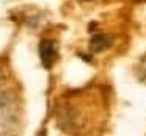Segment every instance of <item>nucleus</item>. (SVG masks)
Returning a JSON list of instances; mask_svg holds the SVG:
<instances>
[{"label":"nucleus","mask_w":146,"mask_h":136,"mask_svg":"<svg viewBox=\"0 0 146 136\" xmlns=\"http://www.w3.org/2000/svg\"><path fill=\"white\" fill-rule=\"evenodd\" d=\"M138 80L141 83H146V60L138 64Z\"/></svg>","instance_id":"obj_4"},{"label":"nucleus","mask_w":146,"mask_h":136,"mask_svg":"<svg viewBox=\"0 0 146 136\" xmlns=\"http://www.w3.org/2000/svg\"><path fill=\"white\" fill-rule=\"evenodd\" d=\"M19 128V110L13 94L0 91V136H14Z\"/></svg>","instance_id":"obj_1"},{"label":"nucleus","mask_w":146,"mask_h":136,"mask_svg":"<svg viewBox=\"0 0 146 136\" xmlns=\"http://www.w3.org/2000/svg\"><path fill=\"white\" fill-rule=\"evenodd\" d=\"M111 42H113V38L108 35H96L91 38V41H90V49H91V52H94V53H98V52H104L107 50L108 47L111 45Z\"/></svg>","instance_id":"obj_3"},{"label":"nucleus","mask_w":146,"mask_h":136,"mask_svg":"<svg viewBox=\"0 0 146 136\" xmlns=\"http://www.w3.org/2000/svg\"><path fill=\"white\" fill-rule=\"evenodd\" d=\"M39 58L46 69H50L58 58V45L52 39H42L39 42Z\"/></svg>","instance_id":"obj_2"}]
</instances>
